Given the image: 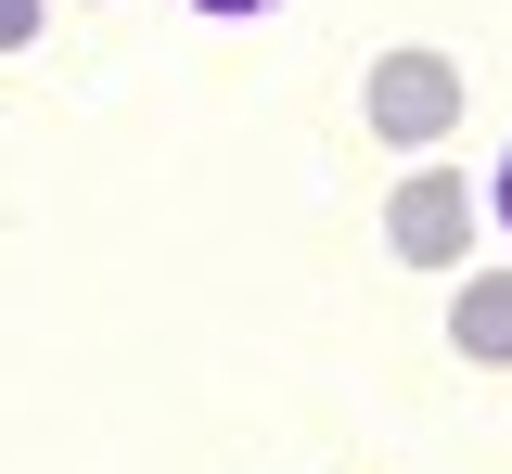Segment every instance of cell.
I'll list each match as a JSON object with an SVG mask.
<instances>
[{"label": "cell", "instance_id": "cell-1", "mask_svg": "<svg viewBox=\"0 0 512 474\" xmlns=\"http://www.w3.org/2000/svg\"><path fill=\"white\" fill-rule=\"evenodd\" d=\"M359 116H372V141H448L461 129V65L423 52V39H397V52L359 77Z\"/></svg>", "mask_w": 512, "mask_h": 474}, {"label": "cell", "instance_id": "cell-2", "mask_svg": "<svg viewBox=\"0 0 512 474\" xmlns=\"http://www.w3.org/2000/svg\"><path fill=\"white\" fill-rule=\"evenodd\" d=\"M474 218H487V180H461V167H410V180L384 193V244H397L410 270H461Z\"/></svg>", "mask_w": 512, "mask_h": 474}, {"label": "cell", "instance_id": "cell-3", "mask_svg": "<svg viewBox=\"0 0 512 474\" xmlns=\"http://www.w3.org/2000/svg\"><path fill=\"white\" fill-rule=\"evenodd\" d=\"M448 346H461L474 372H512V270H461V295H448Z\"/></svg>", "mask_w": 512, "mask_h": 474}, {"label": "cell", "instance_id": "cell-4", "mask_svg": "<svg viewBox=\"0 0 512 474\" xmlns=\"http://www.w3.org/2000/svg\"><path fill=\"white\" fill-rule=\"evenodd\" d=\"M39 39V0H0V52H26Z\"/></svg>", "mask_w": 512, "mask_h": 474}, {"label": "cell", "instance_id": "cell-5", "mask_svg": "<svg viewBox=\"0 0 512 474\" xmlns=\"http://www.w3.org/2000/svg\"><path fill=\"white\" fill-rule=\"evenodd\" d=\"M487 218L512 231V141H500V167H487Z\"/></svg>", "mask_w": 512, "mask_h": 474}, {"label": "cell", "instance_id": "cell-6", "mask_svg": "<svg viewBox=\"0 0 512 474\" xmlns=\"http://www.w3.org/2000/svg\"><path fill=\"white\" fill-rule=\"evenodd\" d=\"M192 13H218V26H244V13H282V0H192Z\"/></svg>", "mask_w": 512, "mask_h": 474}]
</instances>
